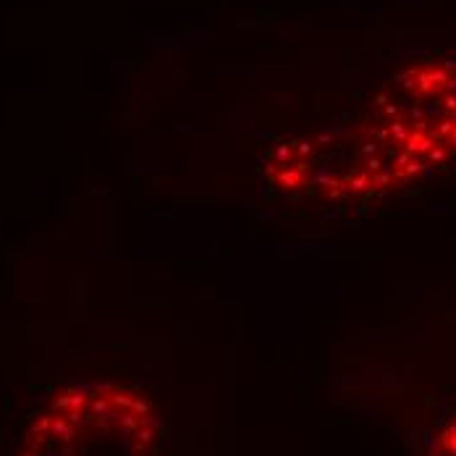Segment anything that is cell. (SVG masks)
<instances>
[{"instance_id":"cell-1","label":"cell","mask_w":456,"mask_h":456,"mask_svg":"<svg viewBox=\"0 0 456 456\" xmlns=\"http://www.w3.org/2000/svg\"><path fill=\"white\" fill-rule=\"evenodd\" d=\"M454 158L456 60H433L391 79L354 121L281 142L267 155L265 173L286 194L367 200Z\"/></svg>"},{"instance_id":"cell-2","label":"cell","mask_w":456,"mask_h":456,"mask_svg":"<svg viewBox=\"0 0 456 456\" xmlns=\"http://www.w3.org/2000/svg\"><path fill=\"white\" fill-rule=\"evenodd\" d=\"M163 425L144 393L118 383L68 386L50 396L16 456H160Z\"/></svg>"},{"instance_id":"cell-3","label":"cell","mask_w":456,"mask_h":456,"mask_svg":"<svg viewBox=\"0 0 456 456\" xmlns=\"http://www.w3.org/2000/svg\"><path fill=\"white\" fill-rule=\"evenodd\" d=\"M428 456H456V414L435 430Z\"/></svg>"}]
</instances>
